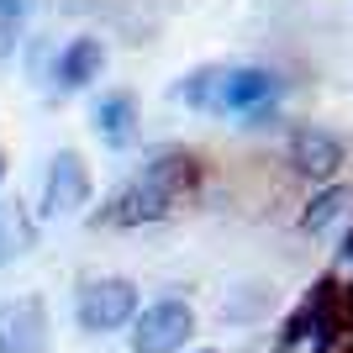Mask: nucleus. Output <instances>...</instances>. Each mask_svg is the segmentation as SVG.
<instances>
[{
	"mask_svg": "<svg viewBox=\"0 0 353 353\" xmlns=\"http://www.w3.org/2000/svg\"><path fill=\"white\" fill-rule=\"evenodd\" d=\"M201 179H206V163L185 153V148H169L159 159L143 163V174H132L121 185L111 201L101 206L105 227H148V221H169L195 190H201Z\"/></svg>",
	"mask_w": 353,
	"mask_h": 353,
	"instance_id": "1",
	"label": "nucleus"
},
{
	"mask_svg": "<svg viewBox=\"0 0 353 353\" xmlns=\"http://www.w3.org/2000/svg\"><path fill=\"white\" fill-rule=\"evenodd\" d=\"M285 95V79L274 69H259V63H232V69H216V85H211V117H243V127H264L274 121V105Z\"/></svg>",
	"mask_w": 353,
	"mask_h": 353,
	"instance_id": "2",
	"label": "nucleus"
},
{
	"mask_svg": "<svg viewBox=\"0 0 353 353\" xmlns=\"http://www.w3.org/2000/svg\"><path fill=\"white\" fill-rule=\"evenodd\" d=\"M195 332V311L190 301H153V306L137 311L132 322V353H179Z\"/></svg>",
	"mask_w": 353,
	"mask_h": 353,
	"instance_id": "3",
	"label": "nucleus"
},
{
	"mask_svg": "<svg viewBox=\"0 0 353 353\" xmlns=\"http://www.w3.org/2000/svg\"><path fill=\"white\" fill-rule=\"evenodd\" d=\"M74 316L85 332H117L137 322V285L132 280H90L74 301Z\"/></svg>",
	"mask_w": 353,
	"mask_h": 353,
	"instance_id": "4",
	"label": "nucleus"
},
{
	"mask_svg": "<svg viewBox=\"0 0 353 353\" xmlns=\"http://www.w3.org/2000/svg\"><path fill=\"white\" fill-rule=\"evenodd\" d=\"M285 163H290L295 174L327 185V179H338V169L348 163V143H343L338 132H327V127H295V132L285 137Z\"/></svg>",
	"mask_w": 353,
	"mask_h": 353,
	"instance_id": "5",
	"label": "nucleus"
},
{
	"mask_svg": "<svg viewBox=\"0 0 353 353\" xmlns=\"http://www.w3.org/2000/svg\"><path fill=\"white\" fill-rule=\"evenodd\" d=\"M90 201V169L85 159L74 153V148H63L59 159L48 163V179H43V216H74V211Z\"/></svg>",
	"mask_w": 353,
	"mask_h": 353,
	"instance_id": "6",
	"label": "nucleus"
},
{
	"mask_svg": "<svg viewBox=\"0 0 353 353\" xmlns=\"http://www.w3.org/2000/svg\"><path fill=\"white\" fill-rule=\"evenodd\" d=\"M0 353H48V311L37 295L0 306Z\"/></svg>",
	"mask_w": 353,
	"mask_h": 353,
	"instance_id": "7",
	"label": "nucleus"
},
{
	"mask_svg": "<svg viewBox=\"0 0 353 353\" xmlns=\"http://www.w3.org/2000/svg\"><path fill=\"white\" fill-rule=\"evenodd\" d=\"M90 121H95V137L105 148H127L137 137V101L127 90H105L95 101V111H90Z\"/></svg>",
	"mask_w": 353,
	"mask_h": 353,
	"instance_id": "8",
	"label": "nucleus"
},
{
	"mask_svg": "<svg viewBox=\"0 0 353 353\" xmlns=\"http://www.w3.org/2000/svg\"><path fill=\"white\" fill-rule=\"evenodd\" d=\"M105 69V43L101 37H74V43L59 48V63H53V79L63 90H85L90 79H101Z\"/></svg>",
	"mask_w": 353,
	"mask_h": 353,
	"instance_id": "9",
	"label": "nucleus"
},
{
	"mask_svg": "<svg viewBox=\"0 0 353 353\" xmlns=\"http://www.w3.org/2000/svg\"><path fill=\"white\" fill-rule=\"evenodd\" d=\"M348 206H353V190H348V185H338V179H327L322 190L306 201V211H301V232H311V237L327 232L332 221L348 216Z\"/></svg>",
	"mask_w": 353,
	"mask_h": 353,
	"instance_id": "10",
	"label": "nucleus"
},
{
	"mask_svg": "<svg viewBox=\"0 0 353 353\" xmlns=\"http://www.w3.org/2000/svg\"><path fill=\"white\" fill-rule=\"evenodd\" d=\"M211 85H216V63H206V69H190L174 90H169V95H174L179 105H190V111H206V105H211Z\"/></svg>",
	"mask_w": 353,
	"mask_h": 353,
	"instance_id": "11",
	"label": "nucleus"
},
{
	"mask_svg": "<svg viewBox=\"0 0 353 353\" xmlns=\"http://www.w3.org/2000/svg\"><path fill=\"white\" fill-rule=\"evenodd\" d=\"M27 243H32V227L11 211V201H0V269L11 264L16 253H27Z\"/></svg>",
	"mask_w": 353,
	"mask_h": 353,
	"instance_id": "12",
	"label": "nucleus"
},
{
	"mask_svg": "<svg viewBox=\"0 0 353 353\" xmlns=\"http://www.w3.org/2000/svg\"><path fill=\"white\" fill-rule=\"evenodd\" d=\"M32 0H0V43H11V32H21Z\"/></svg>",
	"mask_w": 353,
	"mask_h": 353,
	"instance_id": "13",
	"label": "nucleus"
},
{
	"mask_svg": "<svg viewBox=\"0 0 353 353\" xmlns=\"http://www.w3.org/2000/svg\"><path fill=\"white\" fill-rule=\"evenodd\" d=\"M0 179H6V153H0Z\"/></svg>",
	"mask_w": 353,
	"mask_h": 353,
	"instance_id": "14",
	"label": "nucleus"
},
{
	"mask_svg": "<svg viewBox=\"0 0 353 353\" xmlns=\"http://www.w3.org/2000/svg\"><path fill=\"white\" fill-rule=\"evenodd\" d=\"M201 353H211V348H201Z\"/></svg>",
	"mask_w": 353,
	"mask_h": 353,
	"instance_id": "15",
	"label": "nucleus"
}]
</instances>
